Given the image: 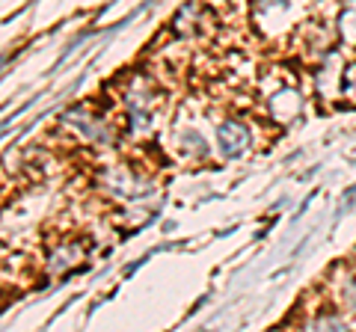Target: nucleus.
<instances>
[{
    "label": "nucleus",
    "mask_w": 356,
    "mask_h": 332,
    "mask_svg": "<svg viewBox=\"0 0 356 332\" xmlns=\"http://www.w3.org/2000/svg\"><path fill=\"white\" fill-rule=\"evenodd\" d=\"M0 65H3V57H0Z\"/></svg>",
    "instance_id": "nucleus-1"
}]
</instances>
